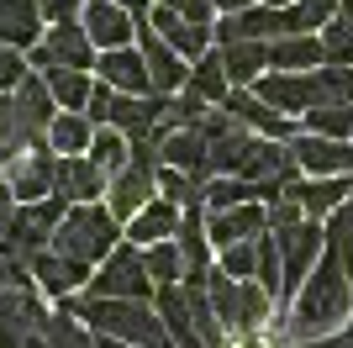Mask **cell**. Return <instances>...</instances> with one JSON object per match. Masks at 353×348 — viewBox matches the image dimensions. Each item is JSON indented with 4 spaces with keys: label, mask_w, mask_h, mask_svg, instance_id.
Listing matches in <instances>:
<instances>
[{
    "label": "cell",
    "mask_w": 353,
    "mask_h": 348,
    "mask_svg": "<svg viewBox=\"0 0 353 348\" xmlns=\"http://www.w3.org/2000/svg\"><path fill=\"white\" fill-rule=\"evenodd\" d=\"M348 311H353V280H348V269H343V259L327 248L322 253V264L311 269V280L301 285V296H295V317H290V338H322V333H332L338 322H348Z\"/></svg>",
    "instance_id": "obj_1"
},
{
    "label": "cell",
    "mask_w": 353,
    "mask_h": 348,
    "mask_svg": "<svg viewBox=\"0 0 353 348\" xmlns=\"http://www.w3.org/2000/svg\"><path fill=\"white\" fill-rule=\"evenodd\" d=\"M74 317L127 348H174L159 306H148V301H95V296H85V301H74Z\"/></svg>",
    "instance_id": "obj_2"
},
{
    "label": "cell",
    "mask_w": 353,
    "mask_h": 348,
    "mask_svg": "<svg viewBox=\"0 0 353 348\" xmlns=\"http://www.w3.org/2000/svg\"><path fill=\"white\" fill-rule=\"evenodd\" d=\"M53 253L85 264V269L95 259L105 264L117 253V217H111L105 206H74L69 217L59 222V232H53Z\"/></svg>",
    "instance_id": "obj_3"
},
{
    "label": "cell",
    "mask_w": 353,
    "mask_h": 348,
    "mask_svg": "<svg viewBox=\"0 0 353 348\" xmlns=\"http://www.w3.org/2000/svg\"><path fill=\"white\" fill-rule=\"evenodd\" d=\"M148 285H153V275H148L143 248H117V253L90 275V296H95V301H148Z\"/></svg>",
    "instance_id": "obj_4"
},
{
    "label": "cell",
    "mask_w": 353,
    "mask_h": 348,
    "mask_svg": "<svg viewBox=\"0 0 353 348\" xmlns=\"http://www.w3.org/2000/svg\"><path fill=\"white\" fill-rule=\"evenodd\" d=\"M63 195H48V201H37V206H21V211H16V222H11V232H6V238H11V253H21V259H37V248H43V238H53V232H59V222L69 217V211H63Z\"/></svg>",
    "instance_id": "obj_5"
},
{
    "label": "cell",
    "mask_w": 353,
    "mask_h": 348,
    "mask_svg": "<svg viewBox=\"0 0 353 348\" xmlns=\"http://www.w3.org/2000/svg\"><path fill=\"white\" fill-rule=\"evenodd\" d=\"M274 243H280V264H285V290L306 285L311 280V264H322L327 253V232L316 222H301L290 232H274Z\"/></svg>",
    "instance_id": "obj_6"
},
{
    "label": "cell",
    "mask_w": 353,
    "mask_h": 348,
    "mask_svg": "<svg viewBox=\"0 0 353 348\" xmlns=\"http://www.w3.org/2000/svg\"><path fill=\"white\" fill-rule=\"evenodd\" d=\"M48 317L37 311V301H32V285L27 280H16L6 296H0V348H27L32 333H43Z\"/></svg>",
    "instance_id": "obj_7"
},
{
    "label": "cell",
    "mask_w": 353,
    "mask_h": 348,
    "mask_svg": "<svg viewBox=\"0 0 353 348\" xmlns=\"http://www.w3.org/2000/svg\"><path fill=\"white\" fill-rule=\"evenodd\" d=\"M216 37H221V48L227 43H280V37H295L290 32V11H274V6H253V11H237V16H227L216 27Z\"/></svg>",
    "instance_id": "obj_8"
},
{
    "label": "cell",
    "mask_w": 353,
    "mask_h": 348,
    "mask_svg": "<svg viewBox=\"0 0 353 348\" xmlns=\"http://www.w3.org/2000/svg\"><path fill=\"white\" fill-rule=\"evenodd\" d=\"M6 180H11L21 206H37V201H48V195H59V159L43 153V148H32V153H21V159L11 164Z\"/></svg>",
    "instance_id": "obj_9"
},
{
    "label": "cell",
    "mask_w": 353,
    "mask_h": 348,
    "mask_svg": "<svg viewBox=\"0 0 353 348\" xmlns=\"http://www.w3.org/2000/svg\"><path fill=\"white\" fill-rule=\"evenodd\" d=\"M90 32L85 27H74V21H59V27H48V37H43V48L32 53V64L37 69H85L90 64Z\"/></svg>",
    "instance_id": "obj_10"
},
{
    "label": "cell",
    "mask_w": 353,
    "mask_h": 348,
    "mask_svg": "<svg viewBox=\"0 0 353 348\" xmlns=\"http://www.w3.org/2000/svg\"><path fill=\"white\" fill-rule=\"evenodd\" d=\"M290 153H295V164L306 174H316V180H338V174L353 169V148L338 143V137H316V132H311V137H295Z\"/></svg>",
    "instance_id": "obj_11"
},
{
    "label": "cell",
    "mask_w": 353,
    "mask_h": 348,
    "mask_svg": "<svg viewBox=\"0 0 353 348\" xmlns=\"http://www.w3.org/2000/svg\"><path fill=\"white\" fill-rule=\"evenodd\" d=\"M264 106H274V111H316V79L311 74H264L259 79V90H253Z\"/></svg>",
    "instance_id": "obj_12"
},
{
    "label": "cell",
    "mask_w": 353,
    "mask_h": 348,
    "mask_svg": "<svg viewBox=\"0 0 353 348\" xmlns=\"http://www.w3.org/2000/svg\"><path fill=\"white\" fill-rule=\"evenodd\" d=\"M85 32L90 43L105 48V53H117V48L132 43V16H127V6H117V0H90L85 6Z\"/></svg>",
    "instance_id": "obj_13"
},
{
    "label": "cell",
    "mask_w": 353,
    "mask_h": 348,
    "mask_svg": "<svg viewBox=\"0 0 353 348\" xmlns=\"http://www.w3.org/2000/svg\"><path fill=\"white\" fill-rule=\"evenodd\" d=\"M163 169H179V174H190V180L211 174V137L201 127L169 132V137H163Z\"/></svg>",
    "instance_id": "obj_14"
},
{
    "label": "cell",
    "mask_w": 353,
    "mask_h": 348,
    "mask_svg": "<svg viewBox=\"0 0 353 348\" xmlns=\"http://www.w3.org/2000/svg\"><path fill=\"white\" fill-rule=\"evenodd\" d=\"M264 222H269V211H259V206H232V211H211L206 238H211L216 248H237V243H253V238H264Z\"/></svg>",
    "instance_id": "obj_15"
},
{
    "label": "cell",
    "mask_w": 353,
    "mask_h": 348,
    "mask_svg": "<svg viewBox=\"0 0 353 348\" xmlns=\"http://www.w3.org/2000/svg\"><path fill=\"white\" fill-rule=\"evenodd\" d=\"M316 64H327L316 32H295V37L269 43V69L274 74H316Z\"/></svg>",
    "instance_id": "obj_16"
},
{
    "label": "cell",
    "mask_w": 353,
    "mask_h": 348,
    "mask_svg": "<svg viewBox=\"0 0 353 348\" xmlns=\"http://www.w3.org/2000/svg\"><path fill=\"white\" fill-rule=\"evenodd\" d=\"M16 111H21V122L32 127V137H48V127L59 122V101H53V90H48V79H32V74H21V85H16Z\"/></svg>",
    "instance_id": "obj_17"
},
{
    "label": "cell",
    "mask_w": 353,
    "mask_h": 348,
    "mask_svg": "<svg viewBox=\"0 0 353 348\" xmlns=\"http://www.w3.org/2000/svg\"><path fill=\"white\" fill-rule=\"evenodd\" d=\"M101 74H105V85L121 90V95H148V90H153L148 58H143V53H132V48H117V53H105V58H101Z\"/></svg>",
    "instance_id": "obj_18"
},
{
    "label": "cell",
    "mask_w": 353,
    "mask_h": 348,
    "mask_svg": "<svg viewBox=\"0 0 353 348\" xmlns=\"http://www.w3.org/2000/svg\"><path fill=\"white\" fill-rule=\"evenodd\" d=\"M227 111H232L237 127H259L269 143H274V137H290V122H285L274 106H264L259 95H248V90H232V95H227Z\"/></svg>",
    "instance_id": "obj_19"
},
{
    "label": "cell",
    "mask_w": 353,
    "mask_h": 348,
    "mask_svg": "<svg viewBox=\"0 0 353 348\" xmlns=\"http://www.w3.org/2000/svg\"><path fill=\"white\" fill-rule=\"evenodd\" d=\"M43 27V6L37 0H0V43L6 48H32Z\"/></svg>",
    "instance_id": "obj_20"
},
{
    "label": "cell",
    "mask_w": 353,
    "mask_h": 348,
    "mask_svg": "<svg viewBox=\"0 0 353 348\" xmlns=\"http://www.w3.org/2000/svg\"><path fill=\"white\" fill-rule=\"evenodd\" d=\"M153 32H159V37L174 48L179 58H206L211 32H206V27H190V21H185V16H174L169 6H159V11H153Z\"/></svg>",
    "instance_id": "obj_21"
},
{
    "label": "cell",
    "mask_w": 353,
    "mask_h": 348,
    "mask_svg": "<svg viewBox=\"0 0 353 348\" xmlns=\"http://www.w3.org/2000/svg\"><path fill=\"white\" fill-rule=\"evenodd\" d=\"M290 195L301 201V211L316 222V217H327V211H343V195H353V180L348 174H338V180H311V185H290Z\"/></svg>",
    "instance_id": "obj_22"
},
{
    "label": "cell",
    "mask_w": 353,
    "mask_h": 348,
    "mask_svg": "<svg viewBox=\"0 0 353 348\" xmlns=\"http://www.w3.org/2000/svg\"><path fill=\"white\" fill-rule=\"evenodd\" d=\"M143 58H148V74H153V90H179L185 85V64L169 43H163L153 27H143Z\"/></svg>",
    "instance_id": "obj_23"
},
{
    "label": "cell",
    "mask_w": 353,
    "mask_h": 348,
    "mask_svg": "<svg viewBox=\"0 0 353 348\" xmlns=\"http://www.w3.org/2000/svg\"><path fill=\"white\" fill-rule=\"evenodd\" d=\"M179 217H185V211H174V201H148L132 217V238L143 248H159V243H169L179 232Z\"/></svg>",
    "instance_id": "obj_24"
},
{
    "label": "cell",
    "mask_w": 353,
    "mask_h": 348,
    "mask_svg": "<svg viewBox=\"0 0 353 348\" xmlns=\"http://www.w3.org/2000/svg\"><path fill=\"white\" fill-rule=\"evenodd\" d=\"M221 64H227L232 85H259L269 69V43H227L221 48Z\"/></svg>",
    "instance_id": "obj_25"
},
{
    "label": "cell",
    "mask_w": 353,
    "mask_h": 348,
    "mask_svg": "<svg viewBox=\"0 0 353 348\" xmlns=\"http://www.w3.org/2000/svg\"><path fill=\"white\" fill-rule=\"evenodd\" d=\"M153 180L159 174H148V169H121L117 180H111V217H137L143 211V201H148V190H153Z\"/></svg>",
    "instance_id": "obj_26"
},
{
    "label": "cell",
    "mask_w": 353,
    "mask_h": 348,
    "mask_svg": "<svg viewBox=\"0 0 353 348\" xmlns=\"http://www.w3.org/2000/svg\"><path fill=\"white\" fill-rule=\"evenodd\" d=\"M32 280L43 290H53V296H69L79 280H90L85 275V264H74V259H63V253H37L32 259Z\"/></svg>",
    "instance_id": "obj_27"
},
{
    "label": "cell",
    "mask_w": 353,
    "mask_h": 348,
    "mask_svg": "<svg viewBox=\"0 0 353 348\" xmlns=\"http://www.w3.org/2000/svg\"><path fill=\"white\" fill-rule=\"evenodd\" d=\"M101 185H105V174L90 159H63L59 164V195L63 201H85L90 206V195H101Z\"/></svg>",
    "instance_id": "obj_28"
},
{
    "label": "cell",
    "mask_w": 353,
    "mask_h": 348,
    "mask_svg": "<svg viewBox=\"0 0 353 348\" xmlns=\"http://www.w3.org/2000/svg\"><path fill=\"white\" fill-rule=\"evenodd\" d=\"M90 143H95V132H90V122L79 111H63L53 127H48V148H59L63 159H85Z\"/></svg>",
    "instance_id": "obj_29"
},
{
    "label": "cell",
    "mask_w": 353,
    "mask_h": 348,
    "mask_svg": "<svg viewBox=\"0 0 353 348\" xmlns=\"http://www.w3.org/2000/svg\"><path fill=\"white\" fill-rule=\"evenodd\" d=\"M32 143H37V137H32V127L21 122L16 101H6V95H0V164H6V159L16 164L21 153H32Z\"/></svg>",
    "instance_id": "obj_30"
},
{
    "label": "cell",
    "mask_w": 353,
    "mask_h": 348,
    "mask_svg": "<svg viewBox=\"0 0 353 348\" xmlns=\"http://www.w3.org/2000/svg\"><path fill=\"white\" fill-rule=\"evenodd\" d=\"M85 159L95 164L101 174H111V180H117L121 169H132V143H127L117 127H111V132H95V143H90Z\"/></svg>",
    "instance_id": "obj_31"
},
{
    "label": "cell",
    "mask_w": 353,
    "mask_h": 348,
    "mask_svg": "<svg viewBox=\"0 0 353 348\" xmlns=\"http://www.w3.org/2000/svg\"><path fill=\"white\" fill-rule=\"evenodd\" d=\"M190 90L201 95V101H227V95H232V79H227V64H221V53L195 58V69H190Z\"/></svg>",
    "instance_id": "obj_32"
},
{
    "label": "cell",
    "mask_w": 353,
    "mask_h": 348,
    "mask_svg": "<svg viewBox=\"0 0 353 348\" xmlns=\"http://www.w3.org/2000/svg\"><path fill=\"white\" fill-rule=\"evenodd\" d=\"M48 90H53V101H59L63 111H79V106H90V95H95L85 69H48Z\"/></svg>",
    "instance_id": "obj_33"
},
{
    "label": "cell",
    "mask_w": 353,
    "mask_h": 348,
    "mask_svg": "<svg viewBox=\"0 0 353 348\" xmlns=\"http://www.w3.org/2000/svg\"><path fill=\"white\" fill-rule=\"evenodd\" d=\"M316 37H322V53H327V64H332V69H353V21H348V16L327 21Z\"/></svg>",
    "instance_id": "obj_34"
},
{
    "label": "cell",
    "mask_w": 353,
    "mask_h": 348,
    "mask_svg": "<svg viewBox=\"0 0 353 348\" xmlns=\"http://www.w3.org/2000/svg\"><path fill=\"white\" fill-rule=\"evenodd\" d=\"M343 0H295L290 6V32H316L327 21H338Z\"/></svg>",
    "instance_id": "obj_35"
},
{
    "label": "cell",
    "mask_w": 353,
    "mask_h": 348,
    "mask_svg": "<svg viewBox=\"0 0 353 348\" xmlns=\"http://www.w3.org/2000/svg\"><path fill=\"white\" fill-rule=\"evenodd\" d=\"M253 195H259V190H253L248 180H211V185H206V206H211V211H232V206H253Z\"/></svg>",
    "instance_id": "obj_36"
},
{
    "label": "cell",
    "mask_w": 353,
    "mask_h": 348,
    "mask_svg": "<svg viewBox=\"0 0 353 348\" xmlns=\"http://www.w3.org/2000/svg\"><path fill=\"white\" fill-rule=\"evenodd\" d=\"M306 127L316 132V137H353V106H322V111L306 116Z\"/></svg>",
    "instance_id": "obj_37"
},
{
    "label": "cell",
    "mask_w": 353,
    "mask_h": 348,
    "mask_svg": "<svg viewBox=\"0 0 353 348\" xmlns=\"http://www.w3.org/2000/svg\"><path fill=\"white\" fill-rule=\"evenodd\" d=\"M159 190H163V201H174V206H201L206 201L201 180H190V174H179V169H159Z\"/></svg>",
    "instance_id": "obj_38"
},
{
    "label": "cell",
    "mask_w": 353,
    "mask_h": 348,
    "mask_svg": "<svg viewBox=\"0 0 353 348\" xmlns=\"http://www.w3.org/2000/svg\"><path fill=\"white\" fill-rule=\"evenodd\" d=\"M148 275L159 280V285H174V280L185 275V253H179V243H159V248H148Z\"/></svg>",
    "instance_id": "obj_39"
},
{
    "label": "cell",
    "mask_w": 353,
    "mask_h": 348,
    "mask_svg": "<svg viewBox=\"0 0 353 348\" xmlns=\"http://www.w3.org/2000/svg\"><path fill=\"white\" fill-rule=\"evenodd\" d=\"M259 285H264L269 296H280V290H285V264H280V243H274V232L259 238Z\"/></svg>",
    "instance_id": "obj_40"
},
{
    "label": "cell",
    "mask_w": 353,
    "mask_h": 348,
    "mask_svg": "<svg viewBox=\"0 0 353 348\" xmlns=\"http://www.w3.org/2000/svg\"><path fill=\"white\" fill-rule=\"evenodd\" d=\"M221 269L232 280H259V238L237 243V248H221Z\"/></svg>",
    "instance_id": "obj_41"
},
{
    "label": "cell",
    "mask_w": 353,
    "mask_h": 348,
    "mask_svg": "<svg viewBox=\"0 0 353 348\" xmlns=\"http://www.w3.org/2000/svg\"><path fill=\"white\" fill-rule=\"evenodd\" d=\"M43 333H48V343H53V348H95V343H90L85 333H79V322H74L69 311H59V317H48V327H43Z\"/></svg>",
    "instance_id": "obj_42"
},
{
    "label": "cell",
    "mask_w": 353,
    "mask_h": 348,
    "mask_svg": "<svg viewBox=\"0 0 353 348\" xmlns=\"http://www.w3.org/2000/svg\"><path fill=\"white\" fill-rule=\"evenodd\" d=\"M169 11L185 16L190 27H211V11H216V6H211V0H169Z\"/></svg>",
    "instance_id": "obj_43"
},
{
    "label": "cell",
    "mask_w": 353,
    "mask_h": 348,
    "mask_svg": "<svg viewBox=\"0 0 353 348\" xmlns=\"http://www.w3.org/2000/svg\"><path fill=\"white\" fill-rule=\"evenodd\" d=\"M16 211H21V201H16V190H11V180H6V174H0V232H11Z\"/></svg>",
    "instance_id": "obj_44"
},
{
    "label": "cell",
    "mask_w": 353,
    "mask_h": 348,
    "mask_svg": "<svg viewBox=\"0 0 353 348\" xmlns=\"http://www.w3.org/2000/svg\"><path fill=\"white\" fill-rule=\"evenodd\" d=\"M6 85H21V58L0 43V90H6Z\"/></svg>",
    "instance_id": "obj_45"
},
{
    "label": "cell",
    "mask_w": 353,
    "mask_h": 348,
    "mask_svg": "<svg viewBox=\"0 0 353 348\" xmlns=\"http://www.w3.org/2000/svg\"><path fill=\"white\" fill-rule=\"evenodd\" d=\"M37 6H43L48 21H69V16L79 11V0H37Z\"/></svg>",
    "instance_id": "obj_46"
},
{
    "label": "cell",
    "mask_w": 353,
    "mask_h": 348,
    "mask_svg": "<svg viewBox=\"0 0 353 348\" xmlns=\"http://www.w3.org/2000/svg\"><path fill=\"white\" fill-rule=\"evenodd\" d=\"M16 280H27V275H21V264H11V259H6V243H0V296H6V290H11Z\"/></svg>",
    "instance_id": "obj_47"
},
{
    "label": "cell",
    "mask_w": 353,
    "mask_h": 348,
    "mask_svg": "<svg viewBox=\"0 0 353 348\" xmlns=\"http://www.w3.org/2000/svg\"><path fill=\"white\" fill-rule=\"evenodd\" d=\"M105 106H111V85H101L95 95H90V116H95V122H105Z\"/></svg>",
    "instance_id": "obj_48"
},
{
    "label": "cell",
    "mask_w": 353,
    "mask_h": 348,
    "mask_svg": "<svg viewBox=\"0 0 353 348\" xmlns=\"http://www.w3.org/2000/svg\"><path fill=\"white\" fill-rule=\"evenodd\" d=\"M211 6H221V11H232V16L237 11H253V0H211Z\"/></svg>",
    "instance_id": "obj_49"
},
{
    "label": "cell",
    "mask_w": 353,
    "mask_h": 348,
    "mask_svg": "<svg viewBox=\"0 0 353 348\" xmlns=\"http://www.w3.org/2000/svg\"><path fill=\"white\" fill-rule=\"evenodd\" d=\"M27 348H53V343H48V333H32V338H27Z\"/></svg>",
    "instance_id": "obj_50"
},
{
    "label": "cell",
    "mask_w": 353,
    "mask_h": 348,
    "mask_svg": "<svg viewBox=\"0 0 353 348\" xmlns=\"http://www.w3.org/2000/svg\"><path fill=\"white\" fill-rule=\"evenodd\" d=\"M237 348H269V343H264V338H253V333H248V338H243Z\"/></svg>",
    "instance_id": "obj_51"
},
{
    "label": "cell",
    "mask_w": 353,
    "mask_h": 348,
    "mask_svg": "<svg viewBox=\"0 0 353 348\" xmlns=\"http://www.w3.org/2000/svg\"><path fill=\"white\" fill-rule=\"evenodd\" d=\"M316 348H353V338H332V343H316Z\"/></svg>",
    "instance_id": "obj_52"
},
{
    "label": "cell",
    "mask_w": 353,
    "mask_h": 348,
    "mask_svg": "<svg viewBox=\"0 0 353 348\" xmlns=\"http://www.w3.org/2000/svg\"><path fill=\"white\" fill-rule=\"evenodd\" d=\"M264 6H274V11H290V6H295V0H264Z\"/></svg>",
    "instance_id": "obj_53"
},
{
    "label": "cell",
    "mask_w": 353,
    "mask_h": 348,
    "mask_svg": "<svg viewBox=\"0 0 353 348\" xmlns=\"http://www.w3.org/2000/svg\"><path fill=\"white\" fill-rule=\"evenodd\" d=\"M117 6H132V11H143V6H148V0H117Z\"/></svg>",
    "instance_id": "obj_54"
},
{
    "label": "cell",
    "mask_w": 353,
    "mask_h": 348,
    "mask_svg": "<svg viewBox=\"0 0 353 348\" xmlns=\"http://www.w3.org/2000/svg\"><path fill=\"white\" fill-rule=\"evenodd\" d=\"M343 16H348V21H353V0H343Z\"/></svg>",
    "instance_id": "obj_55"
}]
</instances>
